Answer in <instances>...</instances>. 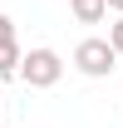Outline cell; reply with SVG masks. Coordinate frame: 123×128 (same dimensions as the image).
I'll return each instance as SVG.
<instances>
[{"mask_svg":"<svg viewBox=\"0 0 123 128\" xmlns=\"http://www.w3.org/2000/svg\"><path fill=\"white\" fill-rule=\"evenodd\" d=\"M118 59L123 54L113 49V40H79V49H74V69L89 79H108L118 69Z\"/></svg>","mask_w":123,"mask_h":128,"instance_id":"6da1fadb","label":"cell"},{"mask_svg":"<svg viewBox=\"0 0 123 128\" xmlns=\"http://www.w3.org/2000/svg\"><path fill=\"white\" fill-rule=\"evenodd\" d=\"M20 79L30 84V89H54V84L64 79V59H59L49 44H40V49H30V54H25V64H20Z\"/></svg>","mask_w":123,"mask_h":128,"instance_id":"7a4b0ae2","label":"cell"},{"mask_svg":"<svg viewBox=\"0 0 123 128\" xmlns=\"http://www.w3.org/2000/svg\"><path fill=\"white\" fill-rule=\"evenodd\" d=\"M20 64H25V49L10 40V44H0V79H20Z\"/></svg>","mask_w":123,"mask_h":128,"instance_id":"3957f363","label":"cell"},{"mask_svg":"<svg viewBox=\"0 0 123 128\" xmlns=\"http://www.w3.org/2000/svg\"><path fill=\"white\" fill-rule=\"evenodd\" d=\"M74 5V20L79 25H98V20L108 15V0H69Z\"/></svg>","mask_w":123,"mask_h":128,"instance_id":"277c9868","label":"cell"},{"mask_svg":"<svg viewBox=\"0 0 123 128\" xmlns=\"http://www.w3.org/2000/svg\"><path fill=\"white\" fill-rule=\"evenodd\" d=\"M108 40H113V49H118V54H123V15L113 20V25H108Z\"/></svg>","mask_w":123,"mask_h":128,"instance_id":"5b68a950","label":"cell"},{"mask_svg":"<svg viewBox=\"0 0 123 128\" xmlns=\"http://www.w3.org/2000/svg\"><path fill=\"white\" fill-rule=\"evenodd\" d=\"M10 40H15V20L0 15V44H10Z\"/></svg>","mask_w":123,"mask_h":128,"instance_id":"8992f818","label":"cell"},{"mask_svg":"<svg viewBox=\"0 0 123 128\" xmlns=\"http://www.w3.org/2000/svg\"><path fill=\"white\" fill-rule=\"evenodd\" d=\"M108 10H118V15H123V0H108Z\"/></svg>","mask_w":123,"mask_h":128,"instance_id":"52a82bcc","label":"cell"}]
</instances>
